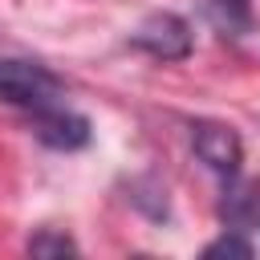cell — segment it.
Returning a JSON list of instances; mask_svg holds the SVG:
<instances>
[{"label":"cell","mask_w":260,"mask_h":260,"mask_svg":"<svg viewBox=\"0 0 260 260\" xmlns=\"http://www.w3.org/2000/svg\"><path fill=\"white\" fill-rule=\"evenodd\" d=\"M0 98L12 102V106H24L32 114V110L65 102V85H61V77L53 69H45L37 61L0 57Z\"/></svg>","instance_id":"cell-1"},{"label":"cell","mask_w":260,"mask_h":260,"mask_svg":"<svg viewBox=\"0 0 260 260\" xmlns=\"http://www.w3.org/2000/svg\"><path fill=\"white\" fill-rule=\"evenodd\" d=\"M191 150L211 175H219V179H236L240 175L244 142L228 122H191Z\"/></svg>","instance_id":"cell-2"},{"label":"cell","mask_w":260,"mask_h":260,"mask_svg":"<svg viewBox=\"0 0 260 260\" xmlns=\"http://www.w3.org/2000/svg\"><path fill=\"white\" fill-rule=\"evenodd\" d=\"M130 45L158 57V61H183L191 57V24L179 16V12H150L134 32H130Z\"/></svg>","instance_id":"cell-3"},{"label":"cell","mask_w":260,"mask_h":260,"mask_svg":"<svg viewBox=\"0 0 260 260\" xmlns=\"http://www.w3.org/2000/svg\"><path fill=\"white\" fill-rule=\"evenodd\" d=\"M32 134L53 150H81L89 142V118L57 102V106L32 110Z\"/></svg>","instance_id":"cell-4"},{"label":"cell","mask_w":260,"mask_h":260,"mask_svg":"<svg viewBox=\"0 0 260 260\" xmlns=\"http://www.w3.org/2000/svg\"><path fill=\"white\" fill-rule=\"evenodd\" d=\"M219 219L228 232H260V179H228Z\"/></svg>","instance_id":"cell-5"},{"label":"cell","mask_w":260,"mask_h":260,"mask_svg":"<svg viewBox=\"0 0 260 260\" xmlns=\"http://www.w3.org/2000/svg\"><path fill=\"white\" fill-rule=\"evenodd\" d=\"M203 256H207V260H219V256L252 260V256H256V248H252V240H244L240 232H228V228H223V236H219V240H211V244L203 248Z\"/></svg>","instance_id":"cell-6"},{"label":"cell","mask_w":260,"mask_h":260,"mask_svg":"<svg viewBox=\"0 0 260 260\" xmlns=\"http://www.w3.org/2000/svg\"><path fill=\"white\" fill-rule=\"evenodd\" d=\"M211 12H215V20H219L228 32H244V28L252 24L248 0H211Z\"/></svg>","instance_id":"cell-7"},{"label":"cell","mask_w":260,"mask_h":260,"mask_svg":"<svg viewBox=\"0 0 260 260\" xmlns=\"http://www.w3.org/2000/svg\"><path fill=\"white\" fill-rule=\"evenodd\" d=\"M28 252L32 256H69V252H77V244L65 232H37L28 240Z\"/></svg>","instance_id":"cell-8"}]
</instances>
